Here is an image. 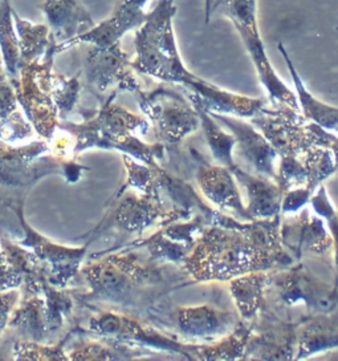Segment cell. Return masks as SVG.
<instances>
[{"mask_svg": "<svg viewBox=\"0 0 338 361\" xmlns=\"http://www.w3.org/2000/svg\"><path fill=\"white\" fill-rule=\"evenodd\" d=\"M137 96L141 109L153 123L158 142L169 152L178 149L182 141L201 126L199 114L190 99L169 84L151 92L139 90Z\"/></svg>", "mask_w": 338, "mask_h": 361, "instance_id": "5", "label": "cell"}, {"mask_svg": "<svg viewBox=\"0 0 338 361\" xmlns=\"http://www.w3.org/2000/svg\"><path fill=\"white\" fill-rule=\"evenodd\" d=\"M208 113L235 137L239 157L243 158L252 168V173L276 182L277 169L275 164L279 154L259 129L246 121L244 117L210 111Z\"/></svg>", "mask_w": 338, "mask_h": 361, "instance_id": "12", "label": "cell"}, {"mask_svg": "<svg viewBox=\"0 0 338 361\" xmlns=\"http://www.w3.org/2000/svg\"><path fill=\"white\" fill-rule=\"evenodd\" d=\"M230 171L234 174L239 186L247 195V210L254 219H268L280 214L282 194L275 180L242 169L235 162Z\"/></svg>", "mask_w": 338, "mask_h": 361, "instance_id": "16", "label": "cell"}, {"mask_svg": "<svg viewBox=\"0 0 338 361\" xmlns=\"http://www.w3.org/2000/svg\"><path fill=\"white\" fill-rule=\"evenodd\" d=\"M166 312L174 335L189 343H214L231 334L240 322L237 312L213 305H178Z\"/></svg>", "mask_w": 338, "mask_h": 361, "instance_id": "9", "label": "cell"}, {"mask_svg": "<svg viewBox=\"0 0 338 361\" xmlns=\"http://www.w3.org/2000/svg\"><path fill=\"white\" fill-rule=\"evenodd\" d=\"M282 214L239 225H208L180 269L194 283L228 282L254 271L285 269L296 260L282 246Z\"/></svg>", "mask_w": 338, "mask_h": 361, "instance_id": "1", "label": "cell"}, {"mask_svg": "<svg viewBox=\"0 0 338 361\" xmlns=\"http://www.w3.org/2000/svg\"><path fill=\"white\" fill-rule=\"evenodd\" d=\"M279 51L282 52V57L287 63L288 71L292 78L293 85H294V93L297 96L299 105H300V112L304 116L305 118L311 123L321 126L330 133H334L338 135V108L333 106L327 102L318 100L315 96H313L309 90H306L303 80L300 78L299 72L293 66L292 60L289 57V54L284 48L282 43L277 45Z\"/></svg>", "mask_w": 338, "mask_h": 361, "instance_id": "18", "label": "cell"}, {"mask_svg": "<svg viewBox=\"0 0 338 361\" xmlns=\"http://www.w3.org/2000/svg\"><path fill=\"white\" fill-rule=\"evenodd\" d=\"M175 12L174 0H157L145 23L135 30V57L132 60L134 71L171 87L184 88L186 93L195 94L210 112L249 118L267 106L264 99L223 90L196 76L184 66L174 34Z\"/></svg>", "mask_w": 338, "mask_h": 361, "instance_id": "2", "label": "cell"}, {"mask_svg": "<svg viewBox=\"0 0 338 361\" xmlns=\"http://www.w3.org/2000/svg\"><path fill=\"white\" fill-rule=\"evenodd\" d=\"M24 243L31 245V247L35 248L36 254L51 264L52 272L61 283L67 282L68 279H70V275L76 272L82 254L85 252L84 248L70 250L58 247L56 245H52L48 240H45L44 238L39 237L34 231L31 233L30 230L27 231V240Z\"/></svg>", "mask_w": 338, "mask_h": 361, "instance_id": "20", "label": "cell"}, {"mask_svg": "<svg viewBox=\"0 0 338 361\" xmlns=\"http://www.w3.org/2000/svg\"><path fill=\"white\" fill-rule=\"evenodd\" d=\"M214 3L215 0H204V15H206L204 20H206V24H208V23H210L211 15H213V7H214Z\"/></svg>", "mask_w": 338, "mask_h": 361, "instance_id": "32", "label": "cell"}, {"mask_svg": "<svg viewBox=\"0 0 338 361\" xmlns=\"http://www.w3.org/2000/svg\"><path fill=\"white\" fill-rule=\"evenodd\" d=\"M43 11L57 44L65 43L96 25L81 0H44Z\"/></svg>", "mask_w": 338, "mask_h": 361, "instance_id": "17", "label": "cell"}, {"mask_svg": "<svg viewBox=\"0 0 338 361\" xmlns=\"http://www.w3.org/2000/svg\"><path fill=\"white\" fill-rule=\"evenodd\" d=\"M249 326L244 360H294L297 320L265 303Z\"/></svg>", "mask_w": 338, "mask_h": 361, "instance_id": "8", "label": "cell"}, {"mask_svg": "<svg viewBox=\"0 0 338 361\" xmlns=\"http://www.w3.org/2000/svg\"><path fill=\"white\" fill-rule=\"evenodd\" d=\"M0 51L6 73L16 78L20 69V49L10 0H0Z\"/></svg>", "mask_w": 338, "mask_h": 361, "instance_id": "22", "label": "cell"}, {"mask_svg": "<svg viewBox=\"0 0 338 361\" xmlns=\"http://www.w3.org/2000/svg\"><path fill=\"white\" fill-rule=\"evenodd\" d=\"M280 238L282 246L296 262H300L305 254L327 255L332 252V237L325 221L305 207L294 214L284 215Z\"/></svg>", "mask_w": 338, "mask_h": 361, "instance_id": "14", "label": "cell"}, {"mask_svg": "<svg viewBox=\"0 0 338 361\" xmlns=\"http://www.w3.org/2000/svg\"><path fill=\"white\" fill-rule=\"evenodd\" d=\"M220 11L235 25L247 49L260 82L267 90L272 106H288L300 111L297 96L282 81L272 67L261 40L256 16V0H215L213 13Z\"/></svg>", "mask_w": 338, "mask_h": 361, "instance_id": "3", "label": "cell"}, {"mask_svg": "<svg viewBox=\"0 0 338 361\" xmlns=\"http://www.w3.org/2000/svg\"><path fill=\"white\" fill-rule=\"evenodd\" d=\"M13 20L19 39L20 67L45 55L55 45L48 24H34L13 11Z\"/></svg>", "mask_w": 338, "mask_h": 361, "instance_id": "21", "label": "cell"}, {"mask_svg": "<svg viewBox=\"0 0 338 361\" xmlns=\"http://www.w3.org/2000/svg\"><path fill=\"white\" fill-rule=\"evenodd\" d=\"M249 123L258 128L276 150L279 157H301L306 150L321 147L323 128L305 118L300 111L288 106H264L249 117Z\"/></svg>", "mask_w": 338, "mask_h": 361, "instance_id": "7", "label": "cell"}, {"mask_svg": "<svg viewBox=\"0 0 338 361\" xmlns=\"http://www.w3.org/2000/svg\"><path fill=\"white\" fill-rule=\"evenodd\" d=\"M141 247L146 248L149 259L158 263H174L180 267L192 251V247L166 237L161 228L153 235L146 238L141 243Z\"/></svg>", "mask_w": 338, "mask_h": 361, "instance_id": "26", "label": "cell"}, {"mask_svg": "<svg viewBox=\"0 0 338 361\" xmlns=\"http://www.w3.org/2000/svg\"><path fill=\"white\" fill-rule=\"evenodd\" d=\"M79 78H64L60 75H52L51 78V93L52 100L57 108L63 112H69L79 96Z\"/></svg>", "mask_w": 338, "mask_h": 361, "instance_id": "28", "label": "cell"}, {"mask_svg": "<svg viewBox=\"0 0 338 361\" xmlns=\"http://www.w3.org/2000/svg\"><path fill=\"white\" fill-rule=\"evenodd\" d=\"M90 328L112 341L173 353L184 360H198L199 343H189L168 331L154 328L133 316L104 312L90 320Z\"/></svg>", "mask_w": 338, "mask_h": 361, "instance_id": "6", "label": "cell"}, {"mask_svg": "<svg viewBox=\"0 0 338 361\" xmlns=\"http://www.w3.org/2000/svg\"><path fill=\"white\" fill-rule=\"evenodd\" d=\"M134 68L120 43L109 47H94L85 60V76L90 87L99 92L109 88L139 92V82L135 78Z\"/></svg>", "mask_w": 338, "mask_h": 361, "instance_id": "13", "label": "cell"}, {"mask_svg": "<svg viewBox=\"0 0 338 361\" xmlns=\"http://www.w3.org/2000/svg\"><path fill=\"white\" fill-rule=\"evenodd\" d=\"M10 326L22 329L23 334L27 335L31 340H43L46 332L45 327H49L44 302L42 299L34 298L30 302L24 303L13 316L12 322H10Z\"/></svg>", "mask_w": 338, "mask_h": 361, "instance_id": "25", "label": "cell"}, {"mask_svg": "<svg viewBox=\"0 0 338 361\" xmlns=\"http://www.w3.org/2000/svg\"><path fill=\"white\" fill-rule=\"evenodd\" d=\"M315 192H312L308 186H299L293 188L291 190L282 194V206H280V214H294L304 209L308 203L311 202V198Z\"/></svg>", "mask_w": 338, "mask_h": 361, "instance_id": "29", "label": "cell"}, {"mask_svg": "<svg viewBox=\"0 0 338 361\" xmlns=\"http://www.w3.org/2000/svg\"><path fill=\"white\" fill-rule=\"evenodd\" d=\"M304 162L308 180L306 185L312 192H315L320 185L336 174L338 171L337 164L333 157V153L327 147H315L306 150L301 156Z\"/></svg>", "mask_w": 338, "mask_h": 361, "instance_id": "24", "label": "cell"}, {"mask_svg": "<svg viewBox=\"0 0 338 361\" xmlns=\"http://www.w3.org/2000/svg\"><path fill=\"white\" fill-rule=\"evenodd\" d=\"M16 296H18V293H11L0 298V331L3 329V327L8 322L12 307H13L15 302H16Z\"/></svg>", "mask_w": 338, "mask_h": 361, "instance_id": "31", "label": "cell"}, {"mask_svg": "<svg viewBox=\"0 0 338 361\" xmlns=\"http://www.w3.org/2000/svg\"><path fill=\"white\" fill-rule=\"evenodd\" d=\"M265 303L282 312L304 305L312 315L334 308L338 305V296L330 284L323 282L300 260L285 269L267 271Z\"/></svg>", "mask_w": 338, "mask_h": 361, "instance_id": "4", "label": "cell"}, {"mask_svg": "<svg viewBox=\"0 0 338 361\" xmlns=\"http://www.w3.org/2000/svg\"><path fill=\"white\" fill-rule=\"evenodd\" d=\"M296 338L294 360H306L318 353L338 350V305L327 312L300 317Z\"/></svg>", "mask_w": 338, "mask_h": 361, "instance_id": "15", "label": "cell"}, {"mask_svg": "<svg viewBox=\"0 0 338 361\" xmlns=\"http://www.w3.org/2000/svg\"><path fill=\"white\" fill-rule=\"evenodd\" d=\"M311 206L315 214L320 215L327 225L332 237V252L334 258V282L332 284L333 293L338 296V212L332 202L327 186L323 183L317 188L315 194L311 198Z\"/></svg>", "mask_w": 338, "mask_h": 361, "instance_id": "23", "label": "cell"}, {"mask_svg": "<svg viewBox=\"0 0 338 361\" xmlns=\"http://www.w3.org/2000/svg\"><path fill=\"white\" fill-rule=\"evenodd\" d=\"M151 0H118L108 19L65 43L55 44V54L76 44L109 47L120 43L125 34L135 31L145 23L150 12H147Z\"/></svg>", "mask_w": 338, "mask_h": 361, "instance_id": "11", "label": "cell"}, {"mask_svg": "<svg viewBox=\"0 0 338 361\" xmlns=\"http://www.w3.org/2000/svg\"><path fill=\"white\" fill-rule=\"evenodd\" d=\"M306 180H308V174L301 157H297V156L280 157L276 183L279 185L282 194L291 190L293 188L305 186Z\"/></svg>", "mask_w": 338, "mask_h": 361, "instance_id": "27", "label": "cell"}, {"mask_svg": "<svg viewBox=\"0 0 338 361\" xmlns=\"http://www.w3.org/2000/svg\"><path fill=\"white\" fill-rule=\"evenodd\" d=\"M18 96L15 94L10 81L0 72V120L10 117L16 108Z\"/></svg>", "mask_w": 338, "mask_h": 361, "instance_id": "30", "label": "cell"}, {"mask_svg": "<svg viewBox=\"0 0 338 361\" xmlns=\"http://www.w3.org/2000/svg\"><path fill=\"white\" fill-rule=\"evenodd\" d=\"M240 320L251 324L265 305L267 271H254L228 281Z\"/></svg>", "mask_w": 338, "mask_h": 361, "instance_id": "19", "label": "cell"}, {"mask_svg": "<svg viewBox=\"0 0 338 361\" xmlns=\"http://www.w3.org/2000/svg\"><path fill=\"white\" fill-rule=\"evenodd\" d=\"M190 156L195 170V180L203 197L218 207L219 212L232 215L240 221H254L247 206L243 203L239 183L234 174L223 165H214L190 147Z\"/></svg>", "mask_w": 338, "mask_h": 361, "instance_id": "10", "label": "cell"}]
</instances>
